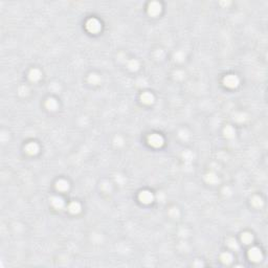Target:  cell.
<instances>
[{"instance_id":"obj_1","label":"cell","mask_w":268,"mask_h":268,"mask_svg":"<svg viewBox=\"0 0 268 268\" xmlns=\"http://www.w3.org/2000/svg\"><path fill=\"white\" fill-rule=\"evenodd\" d=\"M149 143L150 145H152L153 147H159L161 146L162 143H164V139L159 134H152V135L149 136Z\"/></svg>"},{"instance_id":"obj_2","label":"cell","mask_w":268,"mask_h":268,"mask_svg":"<svg viewBox=\"0 0 268 268\" xmlns=\"http://www.w3.org/2000/svg\"><path fill=\"white\" fill-rule=\"evenodd\" d=\"M224 83H225V85H226L227 87L232 88V87H236L238 84H239V79L236 76L229 74V76H227L226 78L224 79Z\"/></svg>"},{"instance_id":"obj_3","label":"cell","mask_w":268,"mask_h":268,"mask_svg":"<svg viewBox=\"0 0 268 268\" xmlns=\"http://www.w3.org/2000/svg\"><path fill=\"white\" fill-rule=\"evenodd\" d=\"M86 26H87V29H88L89 31H92V33H95V31H97L101 29V24H100L99 21L95 20V19H90V20L87 22Z\"/></svg>"},{"instance_id":"obj_4","label":"cell","mask_w":268,"mask_h":268,"mask_svg":"<svg viewBox=\"0 0 268 268\" xmlns=\"http://www.w3.org/2000/svg\"><path fill=\"white\" fill-rule=\"evenodd\" d=\"M249 258L251 259L255 262H258L262 259V253H261V250L259 248H253V249L249 250Z\"/></svg>"},{"instance_id":"obj_5","label":"cell","mask_w":268,"mask_h":268,"mask_svg":"<svg viewBox=\"0 0 268 268\" xmlns=\"http://www.w3.org/2000/svg\"><path fill=\"white\" fill-rule=\"evenodd\" d=\"M139 199L143 203H150L153 200V195L150 192H148V191H143V192L141 193V195H139Z\"/></svg>"},{"instance_id":"obj_6","label":"cell","mask_w":268,"mask_h":268,"mask_svg":"<svg viewBox=\"0 0 268 268\" xmlns=\"http://www.w3.org/2000/svg\"><path fill=\"white\" fill-rule=\"evenodd\" d=\"M26 152L29 154H36L37 152H38V150H39V147H38V145L35 143H29L27 146H26L25 148Z\"/></svg>"},{"instance_id":"obj_7","label":"cell","mask_w":268,"mask_h":268,"mask_svg":"<svg viewBox=\"0 0 268 268\" xmlns=\"http://www.w3.org/2000/svg\"><path fill=\"white\" fill-rule=\"evenodd\" d=\"M150 14H153V15H156L160 12V4L156 2H153L150 4V10H149Z\"/></svg>"},{"instance_id":"obj_8","label":"cell","mask_w":268,"mask_h":268,"mask_svg":"<svg viewBox=\"0 0 268 268\" xmlns=\"http://www.w3.org/2000/svg\"><path fill=\"white\" fill-rule=\"evenodd\" d=\"M41 78V73L38 69H33V70L29 72V79L31 81H38L39 79Z\"/></svg>"},{"instance_id":"obj_9","label":"cell","mask_w":268,"mask_h":268,"mask_svg":"<svg viewBox=\"0 0 268 268\" xmlns=\"http://www.w3.org/2000/svg\"><path fill=\"white\" fill-rule=\"evenodd\" d=\"M52 204L55 207H57V208H61L62 207L63 205H64V202H63V200L61 199V198H59V197H54L52 199Z\"/></svg>"},{"instance_id":"obj_10","label":"cell","mask_w":268,"mask_h":268,"mask_svg":"<svg viewBox=\"0 0 268 268\" xmlns=\"http://www.w3.org/2000/svg\"><path fill=\"white\" fill-rule=\"evenodd\" d=\"M141 100H143V103H147V104H150V103H152L154 100L153 95H152L151 93H149V92H145V93L141 95Z\"/></svg>"},{"instance_id":"obj_11","label":"cell","mask_w":268,"mask_h":268,"mask_svg":"<svg viewBox=\"0 0 268 268\" xmlns=\"http://www.w3.org/2000/svg\"><path fill=\"white\" fill-rule=\"evenodd\" d=\"M57 187L60 191H66L68 189V182L66 180H59L57 182Z\"/></svg>"},{"instance_id":"obj_12","label":"cell","mask_w":268,"mask_h":268,"mask_svg":"<svg viewBox=\"0 0 268 268\" xmlns=\"http://www.w3.org/2000/svg\"><path fill=\"white\" fill-rule=\"evenodd\" d=\"M80 210H81V205H80V203H78V202L70 203V205H69V211H70L71 213H73V214L79 213Z\"/></svg>"},{"instance_id":"obj_13","label":"cell","mask_w":268,"mask_h":268,"mask_svg":"<svg viewBox=\"0 0 268 268\" xmlns=\"http://www.w3.org/2000/svg\"><path fill=\"white\" fill-rule=\"evenodd\" d=\"M46 107L49 110H56V108L58 107V103L54 99H48L46 102Z\"/></svg>"},{"instance_id":"obj_14","label":"cell","mask_w":268,"mask_h":268,"mask_svg":"<svg viewBox=\"0 0 268 268\" xmlns=\"http://www.w3.org/2000/svg\"><path fill=\"white\" fill-rule=\"evenodd\" d=\"M242 241L245 244H249V243L253 241V236L250 234H248V232H246V234H244L242 236Z\"/></svg>"},{"instance_id":"obj_15","label":"cell","mask_w":268,"mask_h":268,"mask_svg":"<svg viewBox=\"0 0 268 268\" xmlns=\"http://www.w3.org/2000/svg\"><path fill=\"white\" fill-rule=\"evenodd\" d=\"M221 260L223 261L224 263H229V262H232V257L230 253H223V255H221Z\"/></svg>"},{"instance_id":"obj_16","label":"cell","mask_w":268,"mask_h":268,"mask_svg":"<svg viewBox=\"0 0 268 268\" xmlns=\"http://www.w3.org/2000/svg\"><path fill=\"white\" fill-rule=\"evenodd\" d=\"M234 134H235V131H234V129H232V127H227L226 129H225V135H226V136H228V137H232Z\"/></svg>"},{"instance_id":"obj_17","label":"cell","mask_w":268,"mask_h":268,"mask_svg":"<svg viewBox=\"0 0 268 268\" xmlns=\"http://www.w3.org/2000/svg\"><path fill=\"white\" fill-rule=\"evenodd\" d=\"M228 246L229 247H232V248H237L238 247V245H237V242H236V240L235 239H229L228 240Z\"/></svg>"},{"instance_id":"obj_18","label":"cell","mask_w":268,"mask_h":268,"mask_svg":"<svg viewBox=\"0 0 268 268\" xmlns=\"http://www.w3.org/2000/svg\"><path fill=\"white\" fill-rule=\"evenodd\" d=\"M89 81L92 82V84H96L100 81V78L96 74H91V77L89 78Z\"/></svg>"},{"instance_id":"obj_19","label":"cell","mask_w":268,"mask_h":268,"mask_svg":"<svg viewBox=\"0 0 268 268\" xmlns=\"http://www.w3.org/2000/svg\"><path fill=\"white\" fill-rule=\"evenodd\" d=\"M129 67H130L131 69H136V68H137V62H136V61H132L131 64H129Z\"/></svg>"}]
</instances>
